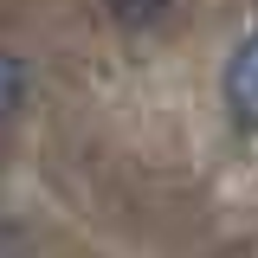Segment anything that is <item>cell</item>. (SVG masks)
Segmentation results:
<instances>
[{
  "label": "cell",
  "mask_w": 258,
  "mask_h": 258,
  "mask_svg": "<svg viewBox=\"0 0 258 258\" xmlns=\"http://www.w3.org/2000/svg\"><path fill=\"white\" fill-rule=\"evenodd\" d=\"M226 103H232V123L239 129H258V32L226 64Z\"/></svg>",
  "instance_id": "cell-1"
},
{
  "label": "cell",
  "mask_w": 258,
  "mask_h": 258,
  "mask_svg": "<svg viewBox=\"0 0 258 258\" xmlns=\"http://www.w3.org/2000/svg\"><path fill=\"white\" fill-rule=\"evenodd\" d=\"M110 13H116L123 26H149V20L168 13V0H110Z\"/></svg>",
  "instance_id": "cell-3"
},
{
  "label": "cell",
  "mask_w": 258,
  "mask_h": 258,
  "mask_svg": "<svg viewBox=\"0 0 258 258\" xmlns=\"http://www.w3.org/2000/svg\"><path fill=\"white\" fill-rule=\"evenodd\" d=\"M20 97H26V64L0 52V116H13V110H20Z\"/></svg>",
  "instance_id": "cell-2"
}]
</instances>
